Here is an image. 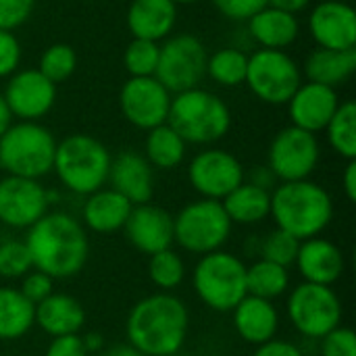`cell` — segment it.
Returning a JSON list of instances; mask_svg holds the SVG:
<instances>
[{
  "label": "cell",
  "mask_w": 356,
  "mask_h": 356,
  "mask_svg": "<svg viewBox=\"0 0 356 356\" xmlns=\"http://www.w3.org/2000/svg\"><path fill=\"white\" fill-rule=\"evenodd\" d=\"M25 246L33 269L52 280L75 277L90 257V242L83 225L67 213H46L29 227Z\"/></svg>",
  "instance_id": "cell-1"
},
{
  "label": "cell",
  "mask_w": 356,
  "mask_h": 356,
  "mask_svg": "<svg viewBox=\"0 0 356 356\" xmlns=\"http://www.w3.org/2000/svg\"><path fill=\"white\" fill-rule=\"evenodd\" d=\"M188 307L169 292H159L136 302L127 315L129 346L144 356L177 355L188 338Z\"/></svg>",
  "instance_id": "cell-2"
},
{
  "label": "cell",
  "mask_w": 356,
  "mask_h": 356,
  "mask_svg": "<svg viewBox=\"0 0 356 356\" xmlns=\"http://www.w3.org/2000/svg\"><path fill=\"white\" fill-rule=\"evenodd\" d=\"M269 215L277 223V229L302 242L317 238L332 223L334 202L330 192L311 179L282 181L271 192Z\"/></svg>",
  "instance_id": "cell-3"
},
{
  "label": "cell",
  "mask_w": 356,
  "mask_h": 356,
  "mask_svg": "<svg viewBox=\"0 0 356 356\" xmlns=\"http://www.w3.org/2000/svg\"><path fill=\"white\" fill-rule=\"evenodd\" d=\"M167 123L186 140V144L209 146L227 136L232 113L217 94L198 86L173 94Z\"/></svg>",
  "instance_id": "cell-4"
},
{
  "label": "cell",
  "mask_w": 356,
  "mask_h": 356,
  "mask_svg": "<svg viewBox=\"0 0 356 356\" xmlns=\"http://www.w3.org/2000/svg\"><path fill=\"white\" fill-rule=\"evenodd\" d=\"M111 159L113 156L100 140L86 134H73L56 142L52 171H56L67 190L90 196L108 181Z\"/></svg>",
  "instance_id": "cell-5"
},
{
  "label": "cell",
  "mask_w": 356,
  "mask_h": 356,
  "mask_svg": "<svg viewBox=\"0 0 356 356\" xmlns=\"http://www.w3.org/2000/svg\"><path fill=\"white\" fill-rule=\"evenodd\" d=\"M54 136L38 121H21L0 136V167L6 175L40 179L52 171Z\"/></svg>",
  "instance_id": "cell-6"
},
{
  "label": "cell",
  "mask_w": 356,
  "mask_h": 356,
  "mask_svg": "<svg viewBox=\"0 0 356 356\" xmlns=\"http://www.w3.org/2000/svg\"><path fill=\"white\" fill-rule=\"evenodd\" d=\"M198 298L217 313H232L246 292V265L232 252L202 254L192 273Z\"/></svg>",
  "instance_id": "cell-7"
},
{
  "label": "cell",
  "mask_w": 356,
  "mask_h": 356,
  "mask_svg": "<svg viewBox=\"0 0 356 356\" xmlns=\"http://www.w3.org/2000/svg\"><path fill=\"white\" fill-rule=\"evenodd\" d=\"M232 225L219 200L200 198L186 204L173 219V242L188 252L209 254L229 240Z\"/></svg>",
  "instance_id": "cell-8"
},
{
  "label": "cell",
  "mask_w": 356,
  "mask_h": 356,
  "mask_svg": "<svg viewBox=\"0 0 356 356\" xmlns=\"http://www.w3.org/2000/svg\"><path fill=\"white\" fill-rule=\"evenodd\" d=\"M244 83L267 104H288L302 83V69L286 50L259 48L248 56Z\"/></svg>",
  "instance_id": "cell-9"
},
{
  "label": "cell",
  "mask_w": 356,
  "mask_h": 356,
  "mask_svg": "<svg viewBox=\"0 0 356 356\" xmlns=\"http://www.w3.org/2000/svg\"><path fill=\"white\" fill-rule=\"evenodd\" d=\"M207 48L196 35H173L159 50V65L154 77L171 94L198 88L207 75Z\"/></svg>",
  "instance_id": "cell-10"
},
{
  "label": "cell",
  "mask_w": 356,
  "mask_h": 356,
  "mask_svg": "<svg viewBox=\"0 0 356 356\" xmlns=\"http://www.w3.org/2000/svg\"><path fill=\"white\" fill-rule=\"evenodd\" d=\"M288 317L305 338L321 340L342 323V302L332 286L305 282L290 292Z\"/></svg>",
  "instance_id": "cell-11"
},
{
  "label": "cell",
  "mask_w": 356,
  "mask_h": 356,
  "mask_svg": "<svg viewBox=\"0 0 356 356\" xmlns=\"http://www.w3.org/2000/svg\"><path fill=\"white\" fill-rule=\"evenodd\" d=\"M319 165L317 136L294 125L284 127L269 146L267 167L280 181L309 179Z\"/></svg>",
  "instance_id": "cell-12"
},
{
  "label": "cell",
  "mask_w": 356,
  "mask_h": 356,
  "mask_svg": "<svg viewBox=\"0 0 356 356\" xmlns=\"http://www.w3.org/2000/svg\"><path fill=\"white\" fill-rule=\"evenodd\" d=\"M173 94L156 77H129L119 92L123 117L138 129L150 131L167 123Z\"/></svg>",
  "instance_id": "cell-13"
},
{
  "label": "cell",
  "mask_w": 356,
  "mask_h": 356,
  "mask_svg": "<svg viewBox=\"0 0 356 356\" xmlns=\"http://www.w3.org/2000/svg\"><path fill=\"white\" fill-rule=\"evenodd\" d=\"M188 177L192 188L202 198L221 202L244 181V167L232 152L221 148H207L192 159Z\"/></svg>",
  "instance_id": "cell-14"
},
{
  "label": "cell",
  "mask_w": 356,
  "mask_h": 356,
  "mask_svg": "<svg viewBox=\"0 0 356 356\" xmlns=\"http://www.w3.org/2000/svg\"><path fill=\"white\" fill-rule=\"evenodd\" d=\"M48 190L40 179L6 175L0 179V223L29 229L48 213Z\"/></svg>",
  "instance_id": "cell-15"
},
{
  "label": "cell",
  "mask_w": 356,
  "mask_h": 356,
  "mask_svg": "<svg viewBox=\"0 0 356 356\" xmlns=\"http://www.w3.org/2000/svg\"><path fill=\"white\" fill-rule=\"evenodd\" d=\"M2 96L13 117L21 121H40L56 102V86L38 69H23L8 77Z\"/></svg>",
  "instance_id": "cell-16"
},
{
  "label": "cell",
  "mask_w": 356,
  "mask_h": 356,
  "mask_svg": "<svg viewBox=\"0 0 356 356\" xmlns=\"http://www.w3.org/2000/svg\"><path fill=\"white\" fill-rule=\"evenodd\" d=\"M309 29L319 48L350 50L356 46V13L342 0H323L309 15Z\"/></svg>",
  "instance_id": "cell-17"
},
{
  "label": "cell",
  "mask_w": 356,
  "mask_h": 356,
  "mask_svg": "<svg viewBox=\"0 0 356 356\" xmlns=\"http://www.w3.org/2000/svg\"><path fill=\"white\" fill-rule=\"evenodd\" d=\"M123 229L129 244L148 257L167 250L173 244V217L150 202L134 207Z\"/></svg>",
  "instance_id": "cell-18"
},
{
  "label": "cell",
  "mask_w": 356,
  "mask_h": 356,
  "mask_svg": "<svg viewBox=\"0 0 356 356\" xmlns=\"http://www.w3.org/2000/svg\"><path fill=\"white\" fill-rule=\"evenodd\" d=\"M340 106V98L334 88L315 83V81H302L298 90L288 100V113L292 119V125L311 134L323 131L334 117V113Z\"/></svg>",
  "instance_id": "cell-19"
},
{
  "label": "cell",
  "mask_w": 356,
  "mask_h": 356,
  "mask_svg": "<svg viewBox=\"0 0 356 356\" xmlns=\"http://www.w3.org/2000/svg\"><path fill=\"white\" fill-rule=\"evenodd\" d=\"M108 181H111V190L119 192L134 207L150 202L154 192L152 167L142 154L134 150H125L115 159H111Z\"/></svg>",
  "instance_id": "cell-20"
},
{
  "label": "cell",
  "mask_w": 356,
  "mask_h": 356,
  "mask_svg": "<svg viewBox=\"0 0 356 356\" xmlns=\"http://www.w3.org/2000/svg\"><path fill=\"white\" fill-rule=\"evenodd\" d=\"M294 265L307 284L334 286L344 273V254L334 242L317 236L300 242Z\"/></svg>",
  "instance_id": "cell-21"
},
{
  "label": "cell",
  "mask_w": 356,
  "mask_h": 356,
  "mask_svg": "<svg viewBox=\"0 0 356 356\" xmlns=\"http://www.w3.org/2000/svg\"><path fill=\"white\" fill-rule=\"evenodd\" d=\"M232 313L238 336L248 344H265L273 340L280 330V315L271 300L244 296Z\"/></svg>",
  "instance_id": "cell-22"
},
{
  "label": "cell",
  "mask_w": 356,
  "mask_h": 356,
  "mask_svg": "<svg viewBox=\"0 0 356 356\" xmlns=\"http://www.w3.org/2000/svg\"><path fill=\"white\" fill-rule=\"evenodd\" d=\"M177 21V4L171 0H131L127 27L134 38L161 42L169 38Z\"/></svg>",
  "instance_id": "cell-23"
},
{
  "label": "cell",
  "mask_w": 356,
  "mask_h": 356,
  "mask_svg": "<svg viewBox=\"0 0 356 356\" xmlns=\"http://www.w3.org/2000/svg\"><path fill=\"white\" fill-rule=\"evenodd\" d=\"M83 323H86V311L81 302L69 294L54 292L40 305H35L33 325H40L52 338L79 334Z\"/></svg>",
  "instance_id": "cell-24"
},
{
  "label": "cell",
  "mask_w": 356,
  "mask_h": 356,
  "mask_svg": "<svg viewBox=\"0 0 356 356\" xmlns=\"http://www.w3.org/2000/svg\"><path fill=\"white\" fill-rule=\"evenodd\" d=\"M248 33L261 48L286 50L296 42L300 33V23L298 17L292 13L265 6L248 19Z\"/></svg>",
  "instance_id": "cell-25"
},
{
  "label": "cell",
  "mask_w": 356,
  "mask_h": 356,
  "mask_svg": "<svg viewBox=\"0 0 356 356\" xmlns=\"http://www.w3.org/2000/svg\"><path fill=\"white\" fill-rule=\"evenodd\" d=\"M134 204L115 190L100 188L83 204V223L96 234H115L125 227Z\"/></svg>",
  "instance_id": "cell-26"
},
{
  "label": "cell",
  "mask_w": 356,
  "mask_h": 356,
  "mask_svg": "<svg viewBox=\"0 0 356 356\" xmlns=\"http://www.w3.org/2000/svg\"><path fill=\"white\" fill-rule=\"evenodd\" d=\"M356 71V48L350 50H332V48H317L309 54L305 63V75L309 81L338 88L348 81Z\"/></svg>",
  "instance_id": "cell-27"
},
{
  "label": "cell",
  "mask_w": 356,
  "mask_h": 356,
  "mask_svg": "<svg viewBox=\"0 0 356 356\" xmlns=\"http://www.w3.org/2000/svg\"><path fill=\"white\" fill-rule=\"evenodd\" d=\"M232 223L254 225L269 217L271 211V192L259 188L250 181H242L221 200Z\"/></svg>",
  "instance_id": "cell-28"
},
{
  "label": "cell",
  "mask_w": 356,
  "mask_h": 356,
  "mask_svg": "<svg viewBox=\"0 0 356 356\" xmlns=\"http://www.w3.org/2000/svg\"><path fill=\"white\" fill-rule=\"evenodd\" d=\"M35 307L15 288L0 286V340H19L31 327Z\"/></svg>",
  "instance_id": "cell-29"
},
{
  "label": "cell",
  "mask_w": 356,
  "mask_h": 356,
  "mask_svg": "<svg viewBox=\"0 0 356 356\" xmlns=\"http://www.w3.org/2000/svg\"><path fill=\"white\" fill-rule=\"evenodd\" d=\"M186 140L169 125L163 123L148 131L146 138V161L156 169H175L186 159Z\"/></svg>",
  "instance_id": "cell-30"
},
{
  "label": "cell",
  "mask_w": 356,
  "mask_h": 356,
  "mask_svg": "<svg viewBox=\"0 0 356 356\" xmlns=\"http://www.w3.org/2000/svg\"><path fill=\"white\" fill-rule=\"evenodd\" d=\"M288 286H290V273L282 265L261 259L254 265L246 267L248 296H257L263 300H275L282 294H286Z\"/></svg>",
  "instance_id": "cell-31"
},
{
  "label": "cell",
  "mask_w": 356,
  "mask_h": 356,
  "mask_svg": "<svg viewBox=\"0 0 356 356\" xmlns=\"http://www.w3.org/2000/svg\"><path fill=\"white\" fill-rule=\"evenodd\" d=\"M246 67H248V54L234 46L219 48L207 58V75L223 88H236L244 83Z\"/></svg>",
  "instance_id": "cell-32"
},
{
  "label": "cell",
  "mask_w": 356,
  "mask_h": 356,
  "mask_svg": "<svg viewBox=\"0 0 356 356\" xmlns=\"http://www.w3.org/2000/svg\"><path fill=\"white\" fill-rule=\"evenodd\" d=\"M325 131L334 152H338L346 161L356 159V104L353 100L340 102Z\"/></svg>",
  "instance_id": "cell-33"
},
{
  "label": "cell",
  "mask_w": 356,
  "mask_h": 356,
  "mask_svg": "<svg viewBox=\"0 0 356 356\" xmlns=\"http://www.w3.org/2000/svg\"><path fill=\"white\" fill-rule=\"evenodd\" d=\"M77 69V54L69 44H50L42 56H40V65L38 71L52 81L54 86H58L60 81H67Z\"/></svg>",
  "instance_id": "cell-34"
},
{
  "label": "cell",
  "mask_w": 356,
  "mask_h": 356,
  "mask_svg": "<svg viewBox=\"0 0 356 356\" xmlns=\"http://www.w3.org/2000/svg\"><path fill=\"white\" fill-rule=\"evenodd\" d=\"M148 277L156 288L169 292V290L177 288L184 282L186 265H184L181 257L175 250L167 248V250H161V252L150 257V261H148Z\"/></svg>",
  "instance_id": "cell-35"
},
{
  "label": "cell",
  "mask_w": 356,
  "mask_h": 356,
  "mask_svg": "<svg viewBox=\"0 0 356 356\" xmlns=\"http://www.w3.org/2000/svg\"><path fill=\"white\" fill-rule=\"evenodd\" d=\"M159 42L134 38L123 52V67L129 77H154L159 65Z\"/></svg>",
  "instance_id": "cell-36"
},
{
  "label": "cell",
  "mask_w": 356,
  "mask_h": 356,
  "mask_svg": "<svg viewBox=\"0 0 356 356\" xmlns=\"http://www.w3.org/2000/svg\"><path fill=\"white\" fill-rule=\"evenodd\" d=\"M298 248H300V240H296L294 236H290L284 229H275L263 240L261 254L265 261H271V263L288 269L296 263Z\"/></svg>",
  "instance_id": "cell-37"
},
{
  "label": "cell",
  "mask_w": 356,
  "mask_h": 356,
  "mask_svg": "<svg viewBox=\"0 0 356 356\" xmlns=\"http://www.w3.org/2000/svg\"><path fill=\"white\" fill-rule=\"evenodd\" d=\"M33 269L25 240H6L0 244V277L17 280Z\"/></svg>",
  "instance_id": "cell-38"
},
{
  "label": "cell",
  "mask_w": 356,
  "mask_h": 356,
  "mask_svg": "<svg viewBox=\"0 0 356 356\" xmlns=\"http://www.w3.org/2000/svg\"><path fill=\"white\" fill-rule=\"evenodd\" d=\"M321 356H356V336L350 327L338 325L321 338Z\"/></svg>",
  "instance_id": "cell-39"
},
{
  "label": "cell",
  "mask_w": 356,
  "mask_h": 356,
  "mask_svg": "<svg viewBox=\"0 0 356 356\" xmlns=\"http://www.w3.org/2000/svg\"><path fill=\"white\" fill-rule=\"evenodd\" d=\"M35 0H0V29L13 31L21 27L33 13Z\"/></svg>",
  "instance_id": "cell-40"
},
{
  "label": "cell",
  "mask_w": 356,
  "mask_h": 356,
  "mask_svg": "<svg viewBox=\"0 0 356 356\" xmlns=\"http://www.w3.org/2000/svg\"><path fill=\"white\" fill-rule=\"evenodd\" d=\"M33 307L46 300L50 294H54V280L38 269H31L27 275H23V286L19 290Z\"/></svg>",
  "instance_id": "cell-41"
},
{
  "label": "cell",
  "mask_w": 356,
  "mask_h": 356,
  "mask_svg": "<svg viewBox=\"0 0 356 356\" xmlns=\"http://www.w3.org/2000/svg\"><path fill=\"white\" fill-rule=\"evenodd\" d=\"M21 65V42L13 31L0 29V79L10 77Z\"/></svg>",
  "instance_id": "cell-42"
},
{
  "label": "cell",
  "mask_w": 356,
  "mask_h": 356,
  "mask_svg": "<svg viewBox=\"0 0 356 356\" xmlns=\"http://www.w3.org/2000/svg\"><path fill=\"white\" fill-rule=\"evenodd\" d=\"M215 8L234 21H248L261 8L267 6V0H213Z\"/></svg>",
  "instance_id": "cell-43"
},
{
  "label": "cell",
  "mask_w": 356,
  "mask_h": 356,
  "mask_svg": "<svg viewBox=\"0 0 356 356\" xmlns=\"http://www.w3.org/2000/svg\"><path fill=\"white\" fill-rule=\"evenodd\" d=\"M46 356H88V350L81 342L79 334L52 338V342L46 348Z\"/></svg>",
  "instance_id": "cell-44"
},
{
  "label": "cell",
  "mask_w": 356,
  "mask_h": 356,
  "mask_svg": "<svg viewBox=\"0 0 356 356\" xmlns=\"http://www.w3.org/2000/svg\"><path fill=\"white\" fill-rule=\"evenodd\" d=\"M252 356H305L300 353V348L292 342L286 340H269L265 344H259Z\"/></svg>",
  "instance_id": "cell-45"
},
{
  "label": "cell",
  "mask_w": 356,
  "mask_h": 356,
  "mask_svg": "<svg viewBox=\"0 0 356 356\" xmlns=\"http://www.w3.org/2000/svg\"><path fill=\"white\" fill-rule=\"evenodd\" d=\"M342 188H344L346 198L350 202H356V159L346 161V169L342 175Z\"/></svg>",
  "instance_id": "cell-46"
},
{
  "label": "cell",
  "mask_w": 356,
  "mask_h": 356,
  "mask_svg": "<svg viewBox=\"0 0 356 356\" xmlns=\"http://www.w3.org/2000/svg\"><path fill=\"white\" fill-rule=\"evenodd\" d=\"M250 184H254V186L265 188V190H269V192H271V188H273V184H275V175L271 173V169H269V167H259V169H254V171H252V175H250Z\"/></svg>",
  "instance_id": "cell-47"
},
{
  "label": "cell",
  "mask_w": 356,
  "mask_h": 356,
  "mask_svg": "<svg viewBox=\"0 0 356 356\" xmlns=\"http://www.w3.org/2000/svg\"><path fill=\"white\" fill-rule=\"evenodd\" d=\"M311 0H267V6H273V8H280L284 13H300L309 6Z\"/></svg>",
  "instance_id": "cell-48"
},
{
  "label": "cell",
  "mask_w": 356,
  "mask_h": 356,
  "mask_svg": "<svg viewBox=\"0 0 356 356\" xmlns=\"http://www.w3.org/2000/svg\"><path fill=\"white\" fill-rule=\"evenodd\" d=\"M81 342H83V346H86L88 355L102 353V348H104V338H102L98 332H90V334H86V336L81 338Z\"/></svg>",
  "instance_id": "cell-49"
},
{
  "label": "cell",
  "mask_w": 356,
  "mask_h": 356,
  "mask_svg": "<svg viewBox=\"0 0 356 356\" xmlns=\"http://www.w3.org/2000/svg\"><path fill=\"white\" fill-rule=\"evenodd\" d=\"M10 125H13V115H10V111H8V106H6L4 96L0 94V136H2Z\"/></svg>",
  "instance_id": "cell-50"
},
{
  "label": "cell",
  "mask_w": 356,
  "mask_h": 356,
  "mask_svg": "<svg viewBox=\"0 0 356 356\" xmlns=\"http://www.w3.org/2000/svg\"><path fill=\"white\" fill-rule=\"evenodd\" d=\"M102 356H144L142 353H138L134 346L129 344H119V346H113L111 350H106Z\"/></svg>",
  "instance_id": "cell-51"
},
{
  "label": "cell",
  "mask_w": 356,
  "mask_h": 356,
  "mask_svg": "<svg viewBox=\"0 0 356 356\" xmlns=\"http://www.w3.org/2000/svg\"><path fill=\"white\" fill-rule=\"evenodd\" d=\"M173 4H194V2H200V0H171Z\"/></svg>",
  "instance_id": "cell-52"
},
{
  "label": "cell",
  "mask_w": 356,
  "mask_h": 356,
  "mask_svg": "<svg viewBox=\"0 0 356 356\" xmlns=\"http://www.w3.org/2000/svg\"><path fill=\"white\" fill-rule=\"evenodd\" d=\"M311 356H321V355H311Z\"/></svg>",
  "instance_id": "cell-53"
}]
</instances>
